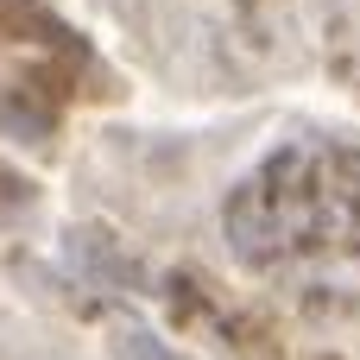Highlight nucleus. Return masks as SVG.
<instances>
[{
  "label": "nucleus",
  "instance_id": "obj_1",
  "mask_svg": "<svg viewBox=\"0 0 360 360\" xmlns=\"http://www.w3.org/2000/svg\"><path fill=\"white\" fill-rule=\"evenodd\" d=\"M228 234L253 266H354L360 259V158L316 139L291 146L253 171V184L228 202Z\"/></svg>",
  "mask_w": 360,
  "mask_h": 360
}]
</instances>
